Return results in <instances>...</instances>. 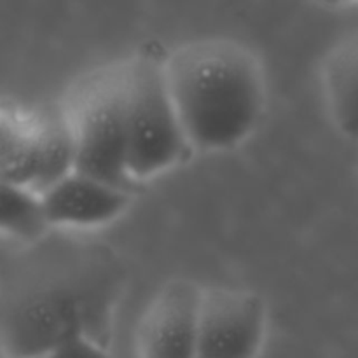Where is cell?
Returning <instances> with one entry per match:
<instances>
[{"instance_id":"cell-6","label":"cell","mask_w":358,"mask_h":358,"mask_svg":"<svg viewBox=\"0 0 358 358\" xmlns=\"http://www.w3.org/2000/svg\"><path fill=\"white\" fill-rule=\"evenodd\" d=\"M266 336V306L250 290L203 289L198 358H257Z\"/></svg>"},{"instance_id":"cell-7","label":"cell","mask_w":358,"mask_h":358,"mask_svg":"<svg viewBox=\"0 0 358 358\" xmlns=\"http://www.w3.org/2000/svg\"><path fill=\"white\" fill-rule=\"evenodd\" d=\"M201 287L185 278L164 283L136 331L138 358H198Z\"/></svg>"},{"instance_id":"cell-8","label":"cell","mask_w":358,"mask_h":358,"mask_svg":"<svg viewBox=\"0 0 358 358\" xmlns=\"http://www.w3.org/2000/svg\"><path fill=\"white\" fill-rule=\"evenodd\" d=\"M51 227H93L119 219L129 206L128 189L72 171L42 192Z\"/></svg>"},{"instance_id":"cell-1","label":"cell","mask_w":358,"mask_h":358,"mask_svg":"<svg viewBox=\"0 0 358 358\" xmlns=\"http://www.w3.org/2000/svg\"><path fill=\"white\" fill-rule=\"evenodd\" d=\"M124 269L98 243L42 238L2 282V358H37L73 338L107 346Z\"/></svg>"},{"instance_id":"cell-11","label":"cell","mask_w":358,"mask_h":358,"mask_svg":"<svg viewBox=\"0 0 358 358\" xmlns=\"http://www.w3.org/2000/svg\"><path fill=\"white\" fill-rule=\"evenodd\" d=\"M37 358H112L107 346L90 338H73Z\"/></svg>"},{"instance_id":"cell-12","label":"cell","mask_w":358,"mask_h":358,"mask_svg":"<svg viewBox=\"0 0 358 358\" xmlns=\"http://www.w3.org/2000/svg\"><path fill=\"white\" fill-rule=\"evenodd\" d=\"M352 2H358V0H352Z\"/></svg>"},{"instance_id":"cell-9","label":"cell","mask_w":358,"mask_h":358,"mask_svg":"<svg viewBox=\"0 0 358 358\" xmlns=\"http://www.w3.org/2000/svg\"><path fill=\"white\" fill-rule=\"evenodd\" d=\"M324 90L338 128L358 140V31L329 52L324 63Z\"/></svg>"},{"instance_id":"cell-5","label":"cell","mask_w":358,"mask_h":358,"mask_svg":"<svg viewBox=\"0 0 358 358\" xmlns=\"http://www.w3.org/2000/svg\"><path fill=\"white\" fill-rule=\"evenodd\" d=\"M76 171V149L63 112L27 110L17 105L0 112V177L3 184L48 191Z\"/></svg>"},{"instance_id":"cell-3","label":"cell","mask_w":358,"mask_h":358,"mask_svg":"<svg viewBox=\"0 0 358 358\" xmlns=\"http://www.w3.org/2000/svg\"><path fill=\"white\" fill-rule=\"evenodd\" d=\"M76 149V171L128 189V87L126 65L87 73L63 110Z\"/></svg>"},{"instance_id":"cell-4","label":"cell","mask_w":358,"mask_h":358,"mask_svg":"<svg viewBox=\"0 0 358 358\" xmlns=\"http://www.w3.org/2000/svg\"><path fill=\"white\" fill-rule=\"evenodd\" d=\"M128 87V170L131 180L159 175L192 150L168 90L164 62L142 55L124 62Z\"/></svg>"},{"instance_id":"cell-2","label":"cell","mask_w":358,"mask_h":358,"mask_svg":"<svg viewBox=\"0 0 358 358\" xmlns=\"http://www.w3.org/2000/svg\"><path fill=\"white\" fill-rule=\"evenodd\" d=\"M168 90L192 150H229L250 136L266 101L264 76L250 49L203 38L164 59Z\"/></svg>"},{"instance_id":"cell-10","label":"cell","mask_w":358,"mask_h":358,"mask_svg":"<svg viewBox=\"0 0 358 358\" xmlns=\"http://www.w3.org/2000/svg\"><path fill=\"white\" fill-rule=\"evenodd\" d=\"M2 233L24 245H31L48 236L51 229L41 194L31 189L2 182Z\"/></svg>"}]
</instances>
